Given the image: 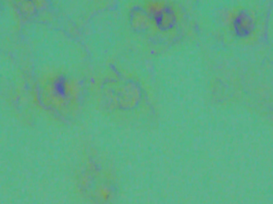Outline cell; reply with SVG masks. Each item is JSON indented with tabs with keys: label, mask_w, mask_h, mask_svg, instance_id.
I'll list each match as a JSON object with an SVG mask.
<instances>
[{
	"label": "cell",
	"mask_w": 273,
	"mask_h": 204,
	"mask_svg": "<svg viewBox=\"0 0 273 204\" xmlns=\"http://www.w3.org/2000/svg\"><path fill=\"white\" fill-rule=\"evenodd\" d=\"M147 14L156 27L161 31L172 29L177 21L173 8L163 2H151L147 6Z\"/></svg>",
	"instance_id": "1"
},
{
	"label": "cell",
	"mask_w": 273,
	"mask_h": 204,
	"mask_svg": "<svg viewBox=\"0 0 273 204\" xmlns=\"http://www.w3.org/2000/svg\"><path fill=\"white\" fill-rule=\"evenodd\" d=\"M232 26L236 36L240 39H246L255 32V23L252 16L242 11L235 15Z\"/></svg>",
	"instance_id": "2"
},
{
	"label": "cell",
	"mask_w": 273,
	"mask_h": 204,
	"mask_svg": "<svg viewBox=\"0 0 273 204\" xmlns=\"http://www.w3.org/2000/svg\"><path fill=\"white\" fill-rule=\"evenodd\" d=\"M52 89L56 96L62 97V98L67 97L68 91H69V86H68L67 78L62 75L57 77L52 83Z\"/></svg>",
	"instance_id": "3"
},
{
	"label": "cell",
	"mask_w": 273,
	"mask_h": 204,
	"mask_svg": "<svg viewBox=\"0 0 273 204\" xmlns=\"http://www.w3.org/2000/svg\"><path fill=\"white\" fill-rule=\"evenodd\" d=\"M27 1H33V0H27Z\"/></svg>",
	"instance_id": "4"
}]
</instances>
